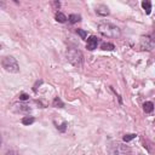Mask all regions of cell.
I'll use <instances>...</instances> for the list:
<instances>
[{
  "label": "cell",
  "mask_w": 155,
  "mask_h": 155,
  "mask_svg": "<svg viewBox=\"0 0 155 155\" xmlns=\"http://www.w3.org/2000/svg\"><path fill=\"white\" fill-rule=\"evenodd\" d=\"M107 151L109 155H132L131 148L120 142H110L107 145Z\"/></svg>",
  "instance_id": "obj_1"
},
{
  "label": "cell",
  "mask_w": 155,
  "mask_h": 155,
  "mask_svg": "<svg viewBox=\"0 0 155 155\" xmlns=\"http://www.w3.org/2000/svg\"><path fill=\"white\" fill-rule=\"evenodd\" d=\"M98 31L107 38H119L121 35V30L119 27L111 23H101L98 24Z\"/></svg>",
  "instance_id": "obj_2"
},
{
  "label": "cell",
  "mask_w": 155,
  "mask_h": 155,
  "mask_svg": "<svg viewBox=\"0 0 155 155\" xmlns=\"http://www.w3.org/2000/svg\"><path fill=\"white\" fill-rule=\"evenodd\" d=\"M67 58H68V61L74 67L81 68L82 64H84V54L78 48H74V47L68 48V51H67Z\"/></svg>",
  "instance_id": "obj_3"
},
{
  "label": "cell",
  "mask_w": 155,
  "mask_h": 155,
  "mask_svg": "<svg viewBox=\"0 0 155 155\" xmlns=\"http://www.w3.org/2000/svg\"><path fill=\"white\" fill-rule=\"evenodd\" d=\"M1 65H2V68H4L6 71H8V73L16 74V73L19 71L18 62H17L16 58L12 57V56H5V57H2V58H1Z\"/></svg>",
  "instance_id": "obj_4"
},
{
  "label": "cell",
  "mask_w": 155,
  "mask_h": 155,
  "mask_svg": "<svg viewBox=\"0 0 155 155\" xmlns=\"http://www.w3.org/2000/svg\"><path fill=\"white\" fill-rule=\"evenodd\" d=\"M97 44H98V39L94 35H91L87 39V44H86V48L88 51H93L94 48H97Z\"/></svg>",
  "instance_id": "obj_5"
},
{
  "label": "cell",
  "mask_w": 155,
  "mask_h": 155,
  "mask_svg": "<svg viewBox=\"0 0 155 155\" xmlns=\"http://www.w3.org/2000/svg\"><path fill=\"white\" fill-rule=\"evenodd\" d=\"M153 46H154V44H153L150 38H148V36L142 38V47H145V50H151Z\"/></svg>",
  "instance_id": "obj_6"
},
{
  "label": "cell",
  "mask_w": 155,
  "mask_h": 155,
  "mask_svg": "<svg viewBox=\"0 0 155 155\" xmlns=\"http://www.w3.org/2000/svg\"><path fill=\"white\" fill-rule=\"evenodd\" d=\"M96 12H97V15H99V16H108V15H109V8H108L105 5H101V6L97 7Z\"/></svg>",
  "instance_id": "obj_7"
},
{
  "label": "cell",
  "mask_w": 155,
  "mask_h": 155,
  "mask_svg": "<svg viewBox=\"0 0 155 155\" xmlns=\"http://www.w3.org/2000/svg\"><path fill=\"white\" fill-rule=\"evenodd\" d=\"M153 109H154V104H153L151 102H145V103L143 104V110H144L145 113H151Z\"/></svg>",
  "instance_id": "obj_8"
},
{
  "label": "cell",
  "mask_w": 155,
  "mask_h": 155,
  "mask_svg": "<svg viewBox=\"0 0 155 155\" xmlns=\"http://www.w3.org/2000/svg\"><path fill=\"white\" fill-rule=\"evenodd\" d=\"M101 48H102L103 51H113L115 47H114V45L110 44V42H103L102 46H101Z\"/></svg>",
  "instance_id": "obj_9"
},
{
  "label": "cell",
  "mask_w": 155,
  "mask_h": 155,
  "mask_svg": "<svg viewBox=\"0 0 155 155\" xmlns=\"http://www.w3.org/2000/svg\"><path fill=\"white\" fill-rule=\"evenodd\" d=\"M56 21L59 22V23H64V22L67 21V17H65L64 13H62V12H57V13H56Z\"/></svg>",
  "instance_id": "obj_10"
},
{
  "label": "cell",
  "mask_w": 155,
  "mask_h": 155,
  "mask_svg": "<svg viewBox=\"0 0 155 155\" xmlns=\"http://www.w3.org/2000/svg\"><path fill=\"white\" fill-rule=\"evenodd\" d=\"M80 21H81V16H80V15L73 13V15L69 16V22H70V23H76V22H80Z\"/></svg>",
  "instance_id": "obj_11"
},
{
  "label": "cell",
  "mask_w": 155,
  "mask_h": 155,
  "mask_svg": "<svg viewBox=\"0 0 155 155\" xmlns=\"http://www.w3.org/2000/svg\"><path fill=\"white\" fill-rule=\"evenodd\" d=\"M142 7L145 10V12H147L148 15L151 12V4H150L149 1H143V2H142Z\"/></svg>",
  "instance_id": "obj_12"
},
{
  "label": "cell",
  "mask_w": 155,
  "mask_h": 155,
  "mask_svg": "<svg viewBox=\"0 0 155 155\" xmlns=\"http://www.w3.org/2000/svg\"><path fill=\"white\" fill-rule=\"evenodd\" d=\"M52 104H53V107H57V108H63V107H64V103H63V102L61 101V98H58V97H56V98L53 99Z\"/></svg>",
  "instance_id": "obj_13"
},
{
  "label": "cell",
  "mask_w": 155,
  "mask_h": 155,
  "mask_svg": "<svg viewBox=\"0 0 155 155\" xmlns=\"http://www.w3.org/2000/svg\"><path fill=\"white\" fill-rule=\"evenodd\" d=\"M34 121H35V119L31 117V116H30V117L27 116V117H23V119H22V124H23V125H30V124H33Z\"/></svg>",
  "instance_id": "obj_14"
},
{
  "label": "cell",
  "mask_w": 155,
  "mask_h": 155,
  "mask_svg": "<svg viewBox=\"0 0 155 155\" xmlns=\"http://www.w3.org/2000/svg\"><path fill=\"white\" fill-rule=\"evenodd\" d=\"M18 107V110L19 111H29L30 110V108L28 107V105H25V104H19V105H17Z\"/></svg>",
  "instance_id": "obj_15"
},
{
  "label": "cell",
  "mask_w": 155,
  "mask_h": 155,
  "mask_svg": "<svg viewBox=\"0 0 155 155\" xmlns=\"http://www.w3.org/2000/svg\"><path fill=\"white\" fill-rule=\"evenodd\" d=\"M76 33L81 36V39H86V36H87V33L84 29H76Z\"/></svg>",
  "instance_id": "obj_16"
},
{
  "label": "cell",
  "mask_w": 155,
  "mask_h": 155,
  "mask_svg": "<svg viewBox=\"0 0 155 155\" xmlns=\"http://www.w3.org/2000/svg\"><path fill=\"white\" fill-rule=\"evenodd\" d=\"M134 137H136V134H133V133H128V134H125V136H124V140H125V142H128V140L133 139Z\"/></svg>",
  "instance_id": "obj_17"
},
{
  "label": "cell",
  "mask_w": 155,
  "mask_h": 155,
  "mask_svg": "<svg viewBox=\"0 0 155 155\" xmlns=\"http://www.w3.org/2000/svg\"><path fill=\"white\" fill-rule=\"evenodd\" d=\"M29 98V96L28 94H25V93H22L21 96H19V99H22V101H27Z\"/></svg>",
  "instance_id": "obj_18"
},
{
  "label": "cell",
  "mask_w": 155,
  "mask_h": 155,
  "mask_svg": "<svg viewBox=\"0 0 155 155\" xmlns=\"http://www.w3.org/2000/svg\"><path fill=\"white\" fill-rule=\"evenodd\" d=\"M6 155H19V153H17V151H15V150H10V151L6 153Z\"/></svg>",
  "instance_id": "obj_19"
},
{
  "label": "cell",
  "mask_w": 155,
  "mask_h": 155,
  "mask_svg": "<svg viewBox=\"0 0 155 155\" xmlns=\"http://www.w3.org/2000/svg\"><path fill=\"white\" fill-rule=\"evenodd\" d=\"M1 144H2V138H1V134H0V148H1Z\"/></svg>",
  "instance_id": "obj_20"
},
{
  "label": "cell",
  "mask_w": 155,
  "mask_h": 155,
  "mask_svg": "<svg viewBox=\"0 0 155 155\" xmlns=\"http://www.w3.org/2000/svg\"><path fill=\"white\" fill-rule=\"evenodd\" d=\"M0 50H1V45H0Z\"/></svg>",
  "instance_id": "obj_21"
}]
</instances>
